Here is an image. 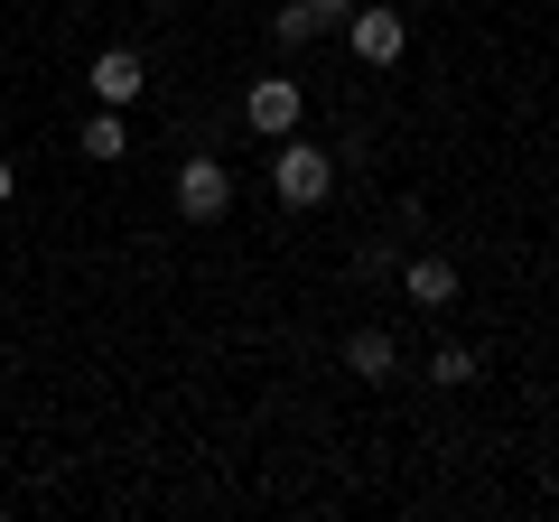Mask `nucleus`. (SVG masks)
I'll return each instance as SVG.
<instances>
[{
	"label": "nucleus",
	"instance_id": "obj_1",
	"mask_svg": "<svg viewBox=\"0 0 559 522\" xmlns=\"http://www.w3.org/2000/svg\"><path fill=\"white\" fill-rule=\"evenodd\" d=\"M271 187H280V205H326L336 197V150H318V141H299V131H289V141H280V159H271Z\"/></svg>",
	"mask_w": 559,
	"mask_h": 522
},
{
	"label": "nucleus",
	"instance_id": "obj_2",
	"mask_svg": "<svg viewBox=\"0 0 559 522\" xmlns=\"http://www.w3.org/2000/svg\"><path fill=\"white\" fill-rule=\"evenodd\" d=\"M178 215L187 224H224V215H234V168H224L215 150L178 159Z\"/></svg>",
	"mask_w": 559,
	"mask_h": 522
},
{
	"label": "nucleus",
	"instance_id": "obj_3",
	"mask_svg": "<svg viewBox=\"0 0 559 522\" xmlns=\"http://www.w3.org/2000/svg\"><path fill=\"white\" fill-rule=\"evenodd\" d=\"M140 84H150V66H140V47H103L94 66H84V94L103 103V112H131Z\"/></svg>",
	"mask_w": 559,
	"mask_h": 522
},
{
	"label": "nucleus",
	"instance_id": "obj_4",
	"mask_svg": "<svg viewBox=\"0 0 559 522\" xmlns=\"http://www.w3.org/2000/svg\"><path fill=\"white\" fill-rule=\"evenodd\" d=\"M345 38H355V57H364V66H401V47H411V20H401V10H364V0H355Z\"/></svg>",
	"mask_w": 559,
	"mask_h": 522
},
{
	"label": "nucleus",
	"instance_id": "obj_5",
	"mask_svg": "<svg viewBox=\"0 0 559 522\" xmlns=\"http://www.w3.org/2000/svg\"><path fill=\"white\" fill-rule=\"evenodd\" d=\"M242 121H252L261 141H289V131H299V84H289V75H261L252 94H242Z\"/></svg>",
	"mask_w": 559,
	"mask_h": 522
},
{
	"label": "nucleus",
	"instance_id": "obj_6",
	"mask_svg": "<svg viewBox=\"0 0 559 522\" xmlns=\"http://www.w3.org/2000/svg\"><path fill=\"white\" fill-rule=\"evenodd\" d=\"M401 299H411V308H448V299H457V261L411 252V261H401Z\"/></svg>",
	"mask_w": 559,
	"mask_h": 522
},
{
	"label": "nucleus",
	"instance_id": "obj_7",
	"mask_svg": "<svg viewBox=\"0 0 559 522\" xmlns=\"http://www.w3.org/2000/svg\"><path fill=\"white\" fill-rule=\"evenodd\" d=\"M392 364H401L392 327H355V336H345V373L355 382H392Z\"/></svg>",
	"mask_w": 559,
	"mask_h": 522
},
{
	"label": "nucleus",
	"instance_id": "obj_8",
	"mask_svg": "<svg viewBox=\"0 0 559 522\" xmlns=\"http://www.w3.org/2000/svg\"><path fill=\"white\" fill-rule=\"evenodd\" d=\"M75 150H84V159H121V150H131V121H121V112H94Z\"/></svg>",
	"mask_w": 559,
	"mask_h": 522
},
{
	"label": "nucleus",
	"instance_id": "obj_9",
	"mask_svg": "<svg viewBox=\"0 0 559 522\" xmlns=\"http://www.w3.org/2000/svg\"><path fill=\"white\" fill-rule=\"evenodd\" d=\"M429 382H439V392L476 382V345H429Z\"/></svg>",
	"mask_w": 559,
	"mask_h": 522
},
{
	"label": "nucleus",
	"instance_id": "obj_10",
	"mask_svg": "<svg viewBox=\"0 0 559 522\" xmlns=\"http://www.w3.org/2000/svg\"><path fill=\"white\" fill-rule=\"evenodd\" d=\"M271 38H280V47H308V38H318V20H308V0H280V10H271Z\"/></svg>",
	"mask_w": 559,
	"mask_h": 522
},
{
	"label": "nucleus",
	"instance_id": "obj_11",
	"mask_svg": "<svg viewBox=\"0 0 559 522\" xmlns=\"http://www.w3.org/2000/svg\"><path fill=\"white\" fill-rule=\"evenodd\" d=\"M308 20H318V28H345V20H355V0H308Z\"/></svg>",
	"mask_w": 559,
	"mask_h": 522
},
{
	"label": "nucleus",
	"instance_id": "obj_12",
	"mask_svg": "<svg viewBox=\"0 0 559 522\" xmlns=\"http://www.w3.org/2000/svg\"><path fill=\"white\" fill-rule=\"evenodd\" d=\"M10 197H20V168H10V150H0V205H10Z\"/></svg>",
	"mask_w": 559,
	"mask_h": 522
}]
</instances>
